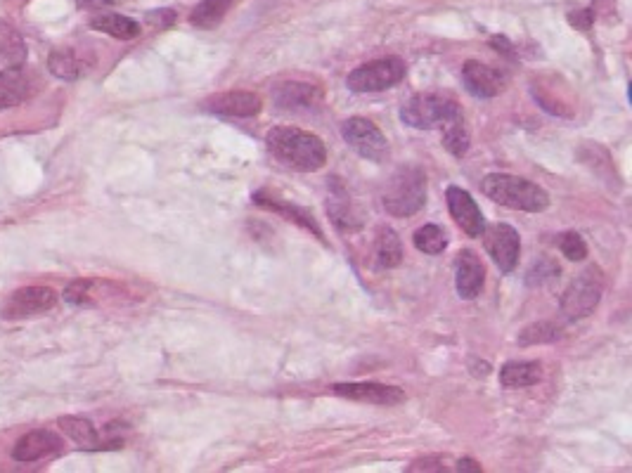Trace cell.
I'll return each instance as SVG.
<instances>
[{"instance_id": "obj_1", "label": "cell", "mask_w": 632, "mask_h": 473, "mask_svg": "<svg viewBox=\"0 0 632 473\" xmlns=\"http://www.w3.org/2000/svg\"><path fill=\"white\" fill-rule=\"evenodd\" d=\"M266 145L273 157L301 173L320 171L327 164V147L315 133L294 126H275L266 135Z\"/></svg>"}, {"instance_id": "obj_2", "label": "cell", "mask_w": 632, "mask_h": 473, "mask_svg": "<svg viewBox=\"0 0 632 473\" xmlns=\"http://www.w3.org/2000/svg\"><path fill=\"white\" fill-rule=\"evenodd\" d=\"M481 190L495 204L514 211L540 213L550 206V194L543 187L526 178L509 176V173H490V176L483 178Z\"/></svg>"}, {"instance_id": "obj_3", "label": "cell", "mask_w": 632, "mask_h": 473, "mask_svg": "<svg viewBox=\"0 0 632 473\" xmlns=\"http://www.w3.org/2000/svg\"><path fill=\"white\" fill-rule=\"evenodd\" d=\"M382 204L393 218H410L424 209L427 204V176L419 166H401L389 178Z\"/></svg>"}, {"instance_id": "obj_4", "label": "cell", "mask_w": 632, "mask_h": 473, "mask_svg": "<svg viewBox=\"0 0 632 473\" xmlns=\"http://www.w3.org/2000/svg\"><path fill=\"white\" fill-rule=\"evenodd\" d=\"M460 114V105L448 95L438 93H419L410 97L401 109L403 123L417 131H431V128H441L453 116Z\"/></svg>"}, {"instance_id": "obj_5", "label": "cell", "mask_w": 632, "mask_h": 473, "mask_svg": "<svg viewBox=\"0 0 632 473\" xmlns=\"http://www.w3.org/2000/svg\"><path fill=\"white\" fill-rule=\"evenodd\" d=\"M604 294V275L602 270L590 265L585 268L580 275L573 280L569 287H566L564 294H561V313L569 320H583L595 313V308L599 306Z\"/></svg>"}, {"instance_id": "obj_6", "label": "cell", "mask_w": 632, "mask_h": 473, "mask_svg": "<svg viewBox=\"0 0 632 473\" xmlns=\"http://www.w3.org/2000/svg\"><path fill=\"white\" fill-rule=\"evenodd\" d=\"M405 79V62L401 57H384V60L367 62L348 74L346 86L353 93H379L389 90Z\"/></svg>"}, {"instance_id": "obj_7", "label": "cell", "mask_w": 632, "mask_h": 473, "mask_svg": "<svg viewBox=\"0 0 632 473\" xmlns=\"http://www.w3.org/2000/svg\"><path fill=\"white\" fill-rule=\"evenodd\" d=\"M341 135L348 142V147H353L360 157L374 164H382L389 157V140L379 131L370 119L363 116H353L341 123Z\"/></svg>"}, {"instance_id": "obj_8", "label": "cell", "mask_w": 632, "mask_h": 473, "mask_svg": "<svg viewBox=\"0 0 632 473\" xmlns=\"http://www.w3.org/2000/svg\"><path fill=\"white\" fill-rule=\"evenodd\" d=\"M483 244H486L488 256L493 258V263L498 265L500 272H514L519 263V254H521V239L519 232L507 223H495V225H486L483 228Z\"/></svg>"}, {"instance_id": "obj_9", "label": "cell", "mask_w": 632, "mask_h": 473, "mask_svg": "<svg viewBox=\"0 0 632 473\" xmlns=\"http://www.w3.org/2000/svg\"><path fill=\"white\" fill-rule=\"evenodd\" d=\"M57 303L55 289L50 287H24L12 291L8 301L3 303V317L8 320H22V317H34L41 313H48Z\"/></svg>"}, {"instance_id": "obj_10", "label": "cell", "mask_w": 632, "mask_h": 473, "mask_svg": "<svg viewBox=\"0 0 632 473\" xmlns=\"http://www.w3.org/2000/svg\"><path fill=\"white\" fill-rule=\"evenodd\" d=\"M462 83L467 88V93H472L479 100H490V97H498L505 93L509 74L505 69L488 67V64L469 60L462 67Z\"/></svg>"}, {"instance_id": "obj_11", "label": "cell", "mask_w": 632, "mask_h": 473, "mask_svg": "<svg viewBox=\"0 0 632 473\" xmlns=\"http://www.w3.org/2000/svg\"><path fill=\"white\" fill-rule=\"evenodd\" d=\"M38 79L27 67H5L0 69V112L27 102L36 93Z\"/></svg>"}, {"instance_id": "obj_12", "label": "cell", "mask_w": 632, "mask_h": 473, "mask_svg": "<svg viewBox=\"0 0 632 473\" xmlns=\"http://www.w3.org/2000/svg\"><path fill=\"white\" fill-rule=\"evenodd\" d=\"M204 109L216 116H228V119H251V116L261 114L263 100L256 93L235 90V93H221L204 100Z\"/></svg>"}, {"instance_id": "obj_13", "label": "cell", "mask_w": 632, "mask_h": 473, "mask_svg": "<svg viewBox=\"0 0 632 473\" xmlns=\"http://www.w3.org/2000/svg\"><path fill=\"white\" fill-rule=\"evenodd\" d=\"M446 202L450 216L455 218V223L467 232V237H481L483 228H486V218L479 209V204L474 202L472 194L462 187H448L446 192Z\"/></svg>"}, {"instance_id": "obj_14", "label": "cell", "mask_w": 632, "mask_h": 473, "mask_svg": "<svg viewBox=\"0 0 632 473\" xmlns=\"http://www.w3.org/2000/svg\"><path fill=\"white\" fill-rule=\"evenodd\" d=\"M332 391L341 395V398L356 400V403L367 405H379V407H396L405 403V393L396 386L386 384H372V381H363V384H337L332 386Z\"/></svg>"}, {"instance_id": "obj_15", "label": "cell", "mask_w": 632, "mask_h": 473, "mask_svg": "<svg viewBox=\"0 0 632 473\" xmlns=\"http://www.w3.org/2000/svg\"><path fill=\"white\" fill-rule=\"evenodd\" d=\"M62 452V438L55 431L38 429L27 433L24 438L17 440L12 457L15 462L31 464V462H43V459H53Z\"/></svg>"}, {"instance_id": "obj_16", "label": "cell", "mask_w": 632, "mask_h": 473, "mask_svg": "<svg viewBox=\"0 0 632 473\" xmlns=\"http://www.w3.org/2000/svg\"><path fill=\"white\" fill-rule=\"evenodd\" d=\"M483 284H486V270H483L481 258L472 249L460 251L455 261V287L457 294L464 301H472L481 294Z\"/></svg>"}, {"instance_id": "obj_17", "label": "cell", "mask_w": 632, "mask_h": 473, "mask_svg": "<svg viewBox=\"0 0 632 473\" xmlns=\"http://www.w3.org/2000/svg\"><path fill=\"white\" fill-rule=\"evenodd\" d=\"M254 202L259 204V206H263V209H268V211H273V213H280V216H285L287 220H294L296 225H301L303 230L313 232V235L318 237V239H325V237H322V230H320L318 220L313 218L311 211L301 209V206H296V204H289V202H285V199H280V197H273V194H268V192H256L254 194Z\"/></svg>"}, {"instance_id": "obj_18", "label": "cell", "mask_w": 632, "mask_h": 473, "mask_svg": "<svg viewBox=\"0 0 632 473\" xmlns=\"http://www.w3.org/2000/svg\"><path fill=\"white\" fill-rule=\"evenodd\" d=\"M273 97L277 107L282 109H308L318 105L322 93L308 83H280V86H275Z\"/></svg>"}, {"instance_id": "obj_19", "label": "cell", "mask_w": 632, "mask_h": 473, "mask_svg": "<svg viewBox=\"0 0 632 473\" xmlns=\"http://www.w3.org/2000/svg\"><path fill=\"white\" fill-rule=\"evenodd\" d=\"M543 381V365L535 360H514L500 369V384L505 388H528Z\"/></svg>"}, {"instance_id": "obj_20", "label": "cell", "mask_w": 632, "mask_h": 473, "mask_svg": "<svg viewBox=\"0 0 632 473\" xmlns=\"http://www.w3.org/2000/svg\"><path fill=\"white\" fill-rule=\"evenodd\" d=\"M327 211H330L332 223L337 225L341 232H351L360 228L358 211L353 209L351 199H348L346 190L339 183H334V194H332L330 204H327Z\"/></svg>"}, {"instance_id": "obj_21", "label": "cell", "mask_w": 632, "mask_h": 473, "mask_svg": "<svg viewBox=\"0 0 632 473\" xmlns=\"http://www.w3.org/2000/svg\"><path fill=\"white\" fill-rule=\"evenodd\" d=\"M60 426H62V431L81 447V450H102V447H109L105 440L100 438V433L95 431V426L90 424L88 419L62 417Z\"/></svg>"}, {"instance_id": "obj_22", "label": "cell", "mask_w": 632, "mask_h": 473, "mask_svg": "<svg viewBox=\"0 0 632 473\" xmlns=\"http://www.w3.org/2000/svg\"><path fill=\"white\" fill-rule=\"evenodd\" d=\"M93 29L102 31V34L119 38V41H131V38L140 36V24L131 17L116 15V12H105V15H98L93 19Z\"/></svg>"}, {"instance_id": "obj_23", "label": "cell", "mask_w": 632, "mask_h": 473, "mask_svg": "<svg viewBox=\"0 0 632 473\" xmlns=\"http://www.w3.org/2000/svg\"><path fill=\"white\" fill-rule=\"evenodd\" d=\"M235 3L237 0H202V3L192 10L190 22L195 24L197 29H216Z\"/></svg>"}, {"instance_id": "obj_24", "label": "cell", "mask_w": 632, "mask_h": 473, "mask_svg": "<svg viewBox=\"0 0 632 473\" xmlns=\"http://www.w3.org/2000/svg\"><path fill=\"white\" fill-rule=\"evenodd\" d=\"M374 256H377V263L382 268H398L403 261V244L401 237L396 235L391 228H382L377 235V242H374Z\"/></svg>"}, {"instance_id": "obj_25", "label": "cell", "mask_w": 632, "mask_h": 473, "mask_svg": "<svg viewBox=\"0 0 632 473\" xmlns=\"http://www.w3.org/2000/svg\"><path fill=\"white\" fill-rule=\"evenodd\" d=\"M48 67L57 76V79L76 81V79H81L83 71H86V62H83L81 57L74 53V50L60 48V50H55V53H50Z\"/></svg>"}, {"instance_id": "obj_26", "label": "cell", "mask_w": 632, "mask_h": 473, "mask_svg": "<svg viewBox=\"0 0 632 473\" xmlns=\"http://www.w3.org/2000/svg\"><path fill=\"white\" fill-rule=\"evenodd\" d=\"M443 147L448 149L450 154L457 159H462L464 154L469 152V142H472V138H469V128L467 123H464V116L462 112L453 116L448 123H443Z\"/></svg>"}, {"instance_id": "obj_27", "label": "cell", "mask_w": 632, "mask_h": 473, "mask_svg": "<svg viewBox=\"0 0 632 473\" xmlns=\"http://www.w3.org/2000/svg\"><path fill=\"white\" fill-rule=\"evenodd\" d=\"M24 57H27V48H24L22 36L8 24H0V62L15 67L24 62Z\"/></svg>"}, {"instance_id": "obj_28", "label": "cell", "mask_w": 632, "mask_h": 473, "mask_svg": "<svg viewBox=\"0 0 632 473\" xmlns=\"http://www.w3.org/2000/svg\"><path fill=\"white\" fill-rule=\"evenodd\" d=\"M412 242H415L417 251H422L427 256H438L448 249L446 230L438 228V225H424V228H419L415 237H412Z\"/></svg>"}, {"instance_id": "obj_29", "label": "cell", "mask_w": 632, "mask_h": 473, "mask_svg": "<svg viewBox=\"0 0 632 473\" xmlns=\"http://www.w3.org/2000/svg\"><path fill=\"white\" fill-rule=\"evenodd\" d=\"M561 329L554 325V322H538V325L526 327L519 336L521 346H535V343H550L554 339H559Z\"/></svg>"}, {"instance_id": "obj_30", "label": "cell", "mask_w": 632, "mask_h": 473, "mask_svg": "<svg viewBox=\"0 0 632 473\" xmlns=\"http://www.w3.org/2000/svg\"><path fill=\"white\" fill-rule=\"evenodd\" d=\"M559 249L569 261H583V258L588 256V244H585V239L580 237L578 232H566V235H561Z\"/></svg>"}, {"instance_id": "obj_31", "label": "cell", "mask_w": 632, "mask_h": 473, "mask_svg": "<svg viewBox=\"0 0 632 473\" xmlns=\"http://www.w3.org/2000/svg\"><path fill=\"white\" fill-rule=\"evenodd\" d=\"M557 275H559V265L552 263V261H547V258H543V261L533 263V268L528 270L526 282H528V287H540V284L554 280V277H557Z\"/></svg>"}, {"instance_id": "obj_32", "label": "cell", "mask_w": 632, "mask_h": 473, "mask_svg": "<svg viewBox=\"0 0 632 473\" xmlns=\"http://www.w3.org/2000/svg\"><path fill=\"white\" fill-rule=\"evenodd\" d=\"M448 459L446 457H424V459H417L415 464L408 466V471H448L446 466Z\"/></svg>"}, {"instance_id": "obj_33", "label": "cell", "mask_w": 632, "mask_h": 473, "mask_svg": "<svg viewBox=\"0 0 632 473\" xmlns=\"http://www.w3.org/2000/svg\"><path fill=\"white\" fill-rule=\"evenodd\" d=\"M592 17H595V12H590V10H576V12H571V15H569V22H571L576 29L588 31V29L592 27Z\"/></svg>"}, {"instance_id": "obj_34", "label": "cell", "mask_w": 632, "mask_h": 473, "mask_svg": "<svg viewBox=\"0 0 632 473\" xmlns=\"http://www.w3.org/2000/svg\"><path fill=\"white\" fill-rule=\"evenodd\" d=\"M112 3L114 0H76V5H81V8H86V10H102Z\"/></svg>"}, {"instance_id": "obj_35", "label": "cell", "mask_w": 632, "mask_h": 473, "mask_svg": "<svg viewBox=\"0 0 632 473\" xmlns=\"http://www.w3.org/2000/svg\"><path fill=\"white\" fill-rule=\"evenodd\" d=\"M455 471H481V464H476L474 459H460L455 466Z\"/></svg>"}]
</instances>
